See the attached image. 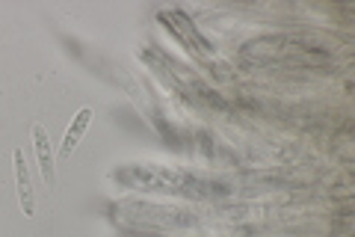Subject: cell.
Returning <instances> with one entry per match:
<instances>
[{"mask_svg":"<svg viewBox=\"0 0 355 237\" xmlns=\"http://www.w3.org/2000/svg\"><path fill=\"white\" fill-rule=\"evenodd\" d=\"M33 145H36V157H39V169H42V178L51 190L57 187V172H53V152H51V140H48V131L42 125H33Z\"/></svg>","mask_w":355,"mask_h":237,"instance_id":"obj_2","label":"cell"},{"mask_svg":"<svg viewBox=\"0 0 355 237\" xmlns=\"http://www.w3.org/2000/svg\"><path fill=\"white\" fill-rule=\"evenodd\" d=\"M12 161H15V187H18L21 211H24L27 217H36V196H33V181H30V169H27V161H24V152L15 149Z\"/></svg>","mask_w":355,"mask_h":237,"instance_id":"obj_1","label":"cell"},{"mask_svg":"<svg viewBox=\"0 0 355 237\" xmlns=\"http://www.w3.org/2000/svg\"><path fill=\"white\" fill-rule=\"evenodd\" d=\"M89 122H92V110L83 107V110L71 119L69 131H65V140H62V145H60V161H69V157H71V152L77 149V142L83 140V133H86V128H89Z\"/></svg>","mask_w":355,"mask_h":237,"instance_id":"obj_3","label":"cell"}]
</instances>
